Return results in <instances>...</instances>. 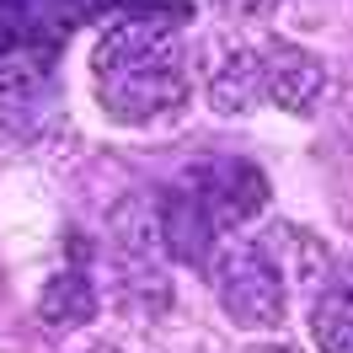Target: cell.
Listing matches in <instances>:
<instances>
[{"label":"cell","mask_w":353,"mask_h":353,"mask_svg":"<svg viewBox=\"0 0 353 353\" xmlns=\"http://www.w3.org/2000/svg\"><path fill=\"white\" fill-rule=\"evenodd\" d=\"M91 353H118V348H108V343H102V348H91Z\"/></svg>","instance_id":"cell-10"},{"label":"cell","mask_w":353,"mask_h":353,"mask_svg":"<svg viewBox=\"0 0 353 353\" xmlns=\"http://www.w3.org/2000/svg\"><path fill=\"white\" fill-rule=\"evenodd\" d=\"M188 193L203 203V214L220 225V230H230V225L252 220L268 203V182H263V172L246 166V161H209V166L193 172Z\"/></svg>","instance_id":"cell-3"},{"label":"cell","mask_w":353,"mask_h":353,"mask_svg":"<svg viewBox=\"0 0 353 353\" xmlns=\"http://www.w3.org/2000/svg\"><path fill=\"white\" fill-rule=\"evenodd\" d=\"M214 284H220V310L246 332H268L284 321L289 294L284 273L263 241H225L214 257Z\"/></svg>","instance_id":"cell-2"},{"label":"cell","mask_w":353,"mask_h":353,"mask_svg":"<svg viewBox=\"0 0 353 353\" xmlns=\"http://www.w3.org/2000/svg\"><path fill=\"white\" fill-rule=\"evenodd\" d=\"M70 22H97V17H112V22H129V17H166L176 11V0H59Z\"/></svg>","instance_id":"cell-8"},{"label":"cell","mask_w":353,"mask_h":353,"mask_svg":"<svg viewBox=\"0 0 353 353\" xmlns=\"http://www.w3.org/2000/svg\"><path fill=\"white\" fill-rule=\"evenodd\" d=\"M263 86H268V102L284 112H310L316 97L327 86V70L310 48L289 43V38H273L263 48Z\"/></svg>","instance_id":"cell-4"},{"label":"cell","mask_w":353,"mask_h":353,"mask_svg":"<svg viewBox=\"0 0 353 353\" xmlns=\"http://www.w3.org/2000/svg\"><path fill=\"white\" fill-rule=\"evenodd\" d=\"M310 332H316L321 353H353V279L321 284L316 305H310Z\"/></svg>","instance_id":"cell-6"},{"label":"cell","mask_w":353,"mask_h":353,"mask_svg":"<svg viewBox=\"0 0 353 353\" xmlns=\"http://www.w3.org/2000/svg\"><path fill=\"white\" fill-rule=\"evenodd\" d=\"M263 97H268V86H263V54L236 48V54H230V59L214 70V86H209L214 112H225V118H241V112H252Z\"/></svg>","instance_id":"cell-5"},{"label":"cell","mask_w":353,"mask_h":353,"mask_svg":"<svg viewBox=\"0 0 353 353\" xmlns=\"http://www.w3.org/2000/svg\"><path fill=\"white\" fill-rule=\"evenodd\" d=\"M97 102L112 123H161L188 108V54L172 17H129L112 22L97 43Z\"/></svg>","instance_id":"cell-1"},{"label":"cell","mask_w":353,"mask_h":353,"mask_svg":"<svg viewBox=\"0 0 353 353\" xmlns=\"http://www.w3.org/2000/svg\"><path fill=\"white\" fill-rule=\"evenodd\" d=\"M246 353H300V348H289V343H252Z\"/></svg>","instance_id":"cell-9"},{"label":"cell","mask_w":353,"mask_h":353,"mask_svg":"<svg viewBox=\"0 0 353 353\" xmlns=\"http://www.w3.org/2000/svg\"><path fill=\"white\" fill-rule=\"evenodd\" d=\"M38 316H43L54 332H75L97 316V289L86 284V273H54L38 300Z\"/></svg>","instance_id":"cell-7"}]
</instances>
